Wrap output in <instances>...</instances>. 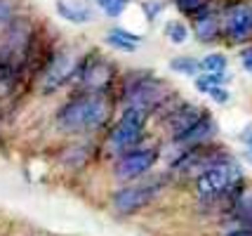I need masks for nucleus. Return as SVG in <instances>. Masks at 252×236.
I'll return each instance as SVG.
<instances>
[{
    "label": "nucleus",
    "mask_w": 252,
    "mask_h": 236,
    "mask_svg": "<svg viewBox=\"0 0 252 236\" xmlns=\"http://www.w3.org/2000/svg\"><path fill=\"white\" fill-rule=\"evenodd\" d=\"M76 71H78V62L71 52H59V55H55L47 62V67H45V71H43V78H40L43 92L50 95V92L59 90L71 76H76Z\"/></svg>",
    "instance_id": "nucleus-7"
},
{
    "label": "nucleus",
    "mask_w": 252,
    "mask_h": 236,
    "mask_svg": "<svg viewBox=\"0 0 252 236\" xmlns=\"http://www.w3.org/2000/svg\"><path fill=\"white\" fill-rule=\"evenodd\" d=\"M193 34H196V38L200 43H212V40L220 38L221 22H220V17L212 12L210 2L193 17Z\"/></svg>",
    "instance_id": "nucleus-12"
},
{
    "label": "nucleus",
    "mask_w": 252,
    "mask_h": 236,
    "mask_svg": "<svg viewBox=\"0 0 252 236\" xmlns=\"http://www.w3.org/2000/svg\"><path fill=\"white\" fill-rule=\"evenodd\" d=\"M226 236H252V229H245V227H243V229H233V232H229Z\"/></svg>",
    "instance_id": "nucleus-28"
},
{
    "label": "nucleus",
    "mask_w": 252,
    "mask_h": 236,
    "mask_svg": "<svg viewBox=\"0 0 252 236\" xmlns=\"http://www.w3.org/2000/svg\"><path fill=\"white\" fill-rule=\"evenodd\" d=\"M175 5H177V10L182 12V14H187V17L193 19L198 12L208 5V0H175Z\"/></svg>",
    "instance_id": "nucleus-21"
},
{
    "label": "nucleus",
    "mask_w": 252,
    "mask_h": 236,
    "mask_svg": "<svg viewBox=\"0 0 252 236\" xmlns=\"http://www.w3.org/2000/svg\"><path fill=\"white\" fill-rule=\"evenodd\" d=\"M231 215L241 227L252 229V191H243L238 196L236 205L231 208Z\"/></svg>",
    "instance_id": "nucleus-16"
},
{
    "label": "nucleus",
    "mask_w": 252,
    "mask_h": 236,
    "mask_svg": "<svg viewBox=\"0 0 252 236\" xmlns=\"http://www.w3.org/2000/svg\"><path fill=\"white\" fill-rule=\"evenodd\" d=\"M12 2L7 0H0V24H7L12 19Z\"/></svg>",
    "instance_id": "nucleus-24"
},
{
    "label": "nucleus",
    "mask_w": 252,
    "mask_h": 236,
    "mask_svg": "<svg viewBox=\"0 0 252 236\" xmlns=\"http://www.w3.org/2000/svg\"><path fill=\"white\" fill-rule=\"evenodd\" d=\"M229 80V76L224 73V71H208L205 76H200V78L196 80V88L203 92H208L212 85H224Z\"/></svg>",
    "instance_id": "nucleus-18"
},
{
    "label": "nucleus",
    "mask_w": 252,
    "mask_h": 236,
    "mask_svg": "<svg viewBox=\"0 0 252 236\" xmlns=\"http://www.w3.org/2000/svg\"><path fill=\"white\" fill-rule=\"evenodd\" d=\"M83 88L90 92H104L113 80V68L104 59H85L83 68L78 67Z\"/></svg>",
    "instance_id": "nucleus-10"
},
{
    "label": "nucleus",
    "mask_w": 252,
    "mask_h": 236,
    "mask_svg": "<svg viewBox=\"0 0 252 236\" xmlns=\"http://www.w3.org/2000/svg\"><path fill=\"white\" fill-rule=\"evenodd\" d=\"M241 182H243V168L233 158H224L220 163H215L212 168H208L203 175H198L196 191L203 199H217V196L226 194Z\"/></svg>",
    "instance_id": "nucleus-2"
},
{
    "label": "nucleus",
    "mask_w": 252,
    "mask_h": 236,
    "mask_svg": "<svg viewBox=\"0 0 252 236\" xmlns=\"http://www.w3.org/2000/svg\"><path fill=\"white\" fill-rule=\"evenodd\" d=\"M97 5L109 17H121L123 12H125V7L130 5V0H97Z\"/></svg>",
    "instance_id": "nucleus-22"
},
{
    "label": "nucleus",
    "mask_w": 252,
    "mask_h": 236,
    "mask_svg": "<svg viewBox=\"0 0 252 236\" xmlns=\"http://www.w3.org/2000/svg\"><path fill=\"white\" fill-rule=\"evenodd\" d=\"M158 187L156 184H134V187H125L113 196V208L121 215H132L137 210L146 208L149 203L156 199Z\"/></svg>",
    "instance_id": "nucleus-9"
},
{
    "label": "nucleus",
    "mask_w": 252,
    "mask_h": 236,
    "mask_svg": "<svg viewBox=\"0 0 252 236\" xmlns=\"http://www.w3.org/2000/svg\"><path fill=\"white\" fill-rule=\"evenodd\" d=\"M160 10H163V2H144V12H146L149 19H156L160 14Z\"/></svg>",
    "instance_id": "nucleus-26"
},
{
    "label": "nucleus",
    "mask_w": 252,
    "mask_h": 236,
    "mask_svg": "<svg viewBox=\"0 0 252 236\" xmlns=\"http://www.w3.org/2000/svg\"><path fill=\"white\" fill-rule=\"evenodd\" d=\"M170 68L177 73H184V76H196L200 71V62H196L193 57H175L170 62Z\"/></svg>",
    "instance_id": "nucleus-17"
},
{
    "label": "nucleus",
    "mask_w": 252,
    "mask_h": 236,
    "mask_svg": "<svg viewBox=\"0 0 252 236\" xmlns=\"http://www.w3.org/2000/svg\"><path fill=\"white\" fill-rule=\"evenodd\" d=\"M165 35L170 38V43H175V45H182V43H187L189 38V29L184 26L182 22H170L165 26Z\"/></svg>",
    "instance_id": "nucleus-19"
},
{
    "label": "nucleus",
    "mask_w": 252,
    "mask_h": 236,
    "mask_svg": "<svg viewBox=\"0 0 252 236\" xmlns=\"http://www.w3.org/2000/svg\"><path fill=\"white\" fill-rule=\"evenodd\" d=\"M241 139H243V144H245V149H248V158L252 161V125H248L241 133Z\"/></svg>",
    "instance_id": "nucleus-27"
},
{
    "label": "nucleus",
    "mask_w": 252,
    "mask_h": 236,
    "mask_svg": "<svg viewBox=\"0 0 252 236\" xmlns=\"http://www.w3.org/2000/svg\"><path fill=\"white\" fill-rule=\"evenodd\" d=\"M57 12L73 24H88L92 19V12L85 5H78V2H71V0H59L57 2Z\"/></svg>",
    "instance_id": "nucleus-15"
},
{
    "label": "nucleus",
    "mask_w": 252,
    "mask_h": 236,
    "mask_svg": "<svg viewBox=\"0 0 252 236\" xmlns=\"http://www.w3.org/2000/svg\"><path fill=\"white\" fill-rule=\"evenodd\" d=\"M149 111L139 109V106H127L123 111L121 121L116 123V128L111 130L109 135V144L116 151H130L139 144V139L144 135V125H146Z\"/></svg>",
    "instance_id": "nucleus-3"
},
{
    "label": "nucleus",
    "mask_w": 252,
    "mask_h": 236,
    "mask_svg": "<svg viewBox=\"0 0 252 236\" xmlns=\"http://www.w3.org/2000/svg\"><path fill=\"white\" fill-rule=\"evenodd\" d=\"M156 161H158V149H130L118 158L116 175L123 180H134L154 168Z\"/></svg>",
    "instance_id": "nucleus-8"
},
{
    "label": "nucleus",
    "mask_w": 252,
    "mask_h": 236,
    "mask_svg": "<svg viewBox=\"0 0 252 236\" xmlns=\"http://www.w3.org/2000/svg\"><path fill=\"white\" fill-rule=\"evenodd\" d=\"M167 97H170L167 83L160 78H154V76H139L130 85H125L127 106H139V109H146L149 113L158 109L160 104H165Z\"/></svg>",
    "instance_id": "nucleus-4"
},
{
    "label": "nucleus",
    "mask_w": 252,
    "mask_h": 236,
    "mask_svg": "<svg viewBox=\"0 0 252 236\" xmlns=\"http://www.w3.org/2000/svg\"><path fill=\"white\" fill-rule=\"evenodd\" d=\"M106 43L116 50H123V52H134L137 45L142 43V35H134L125 29H111L106 35Z\"/></svg>",
    "instance_id": "nucleus-14"
},
{
    "label": "nucleus",
    "mask_w": 252,
    "mask_h": 236,
    "mask_svg": "<svg viewBox=\"0 0 252 236\" xmlns=\"http://www.w3.org/2000/svg\"><path fill=\"white\" fill-rule=\"evenodd\" d=\"M221 31L226 35V40L233 45L248 43L252 38V5L248 2H236L224 12L221 19Z\"/></svg>",
    "instance_id": "nucleus-6"
},
{
    "label": "nucleus",
    "mask_w": 252,
    "mask_h": 236,
    "mask_svg": "<svg viewBox=\"0 0 252 236\" xmlns=\"http://www.w3.org/2000/svg\"><path fill=\"white\" fill-rule=\"evenodd\" d=\"M205 113L208 111L200 109V106H196V104H182V106H177L175 111L167 116V128H170L172 139L179 137V135H184L187 130H191Z\"/></svg>",
    "instance_id": "nucleus-11"
},
{
    "label": "nucleus",
    "mask_w": 252,
    "mask_h": 236,
    "mask_svg": "<svg viewBox=\"0 0 252 236\" xmlns=\"http://www.w3.org/2000/svg\"><path fill=\"white\" fill-rule=\"evenodd\" d=\"M241 64H243L245 71H250L252 73V45H248V47H243L241 50Z\"/></svg>",
    "instance_id": "nucleus-25"
},
{
    "label": "nucleus",
    "mask_w": 252,
    "mask_h": 236,
    "mask_svg": "<svg viewBox=\"0 0 252 236\" xmlns=\"http://www.w3.org/2000/svg\"><path fill=\"white\" fill-rule=\"evenodd\" d=\"M109 101L104 100V92H88L80 95L76 100H71L66 106H62V111L57 116V121L66 130H94L99 125H104V121L109 118Z\"/></svg>",
    "instance_id": "nucleus-1"
},
{
    "label": "nucleus",
    "mask_w": 252,
    "mask_h": 236,
    "mask_svg": "<svg viewBox=\"0 0 252 236\" xmlns=\"http://www.w3.org/2000/svg\"><path fill=\"white\" fill-rule=\"evenodd\" d=\"M224 158H229L224 154V149H215V146H210L205 142V144L189 146L187 151L172 163V170L182 172V175H191V172L203 175L208 168H212L215 163H220Z\"/></svg>",
    "instance_id": "nucleus-5"
},
{
    "label": "nucleus",
    "mask_w": 252,
    "mask_h": 236,
    "mask_svg": "<svg viewBox=\"0 0 252 236\" xmlns=\"http://www.w3.org/2000/svg\"><path fill=\"white\" fill-rule=\"evenodd\" d=\"M208 95L212 97V100L217 101V104H226V101L231 100V95H229V90L226 88H221V85H212L208 90Z\"/></svg>",
    "instance_id": "nucleus-23"
},
{
    "label": "nucleus",
    "mask_w": 252,
    "mask_h": 236,
    "mask_svg": "<svg viewBox=\"0 0 252 236\" xmlns=\"http://www.w3.org/2000/svg\"><path fill=\"white\" fill-rule=\"evenodd\" d=\"M215 133H217V125H215V121H212V116L205 113V116H203V118H200L191 130H187L184 135L175 137V142L177 144H187V146L205 144V142H210V139L215 137Z\"/></svg>",
    "instance_id": "nucleus-13"
},
{
    "label": "nucleus",
    "mask_w": 252,
    "mask_h": 236,
    "mask_svg": "<svg viewBox=\"0 0 252 236\" xmlns=\"http://www.w3.org/2000/svg\"><path fill=\"white\" fill-rule=\"evenodd\" d=\"M226 68V57L220 55V52H215V55H208L200 59V71H224Z\"/></svg>",
    "instance_id": "nucleus-20"
}]
</instances>
